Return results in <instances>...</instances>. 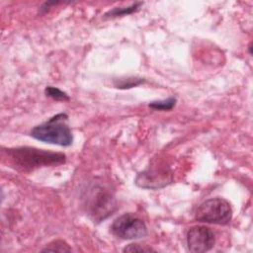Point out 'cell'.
<instances>
[{
    "mask_svg": "<svg viewBox=\"0 0 253 253\" xmlns=\"http://www.w3.org/2000/svg\"><path fill=\"white\" fill-rule=\"evenodd\" d=\"M8 161L17 169L31 171L40 167L56 166L65 162V154L35 147L22 146L5 151Z\"/></svg>",
    "mask_w": 253,
    "mask_h": 253,
    "instance_id": "cell-1",
    "label": "cell"
},
{
    "mask_svg": "<svg viewBox=\"0 0 253 253\" xmlns=\"http://www.w3.org/2000/svg\"><path fill=\"white\" fill-rule=\"evenodd\" d=\"M68 116L59 113L51 117L46 122L35 126L30 134L32 137L59 146H69L72 144L73 135L70 127L66 124Z\"/></svg>",
    "mask_w": 253,
    "mask_h": 253,
    "instance_id": "cell-2",
    "label": "cell"
},
{
    "mask_svg": "<svg viewBox=\"0 0 253 253\" xmlns=\"http://www.w3.org/2000/svg\"><path fill=\"white\" fill-rule=\"evenodd\" d=\"M85 208L95 221H101L111 215L116 210V200L113 194L98 184L92 185L86 192Z\"/></svg>",
    "mask_w": 253,
    "mask_h": 253,
    "instance_id": "cell-3",
    "label": "cell"
},
{
    "mask_svg": "<svg viewBox=\"0 0 253 253\" xmlns=\"http://www.w3.org/2000/svg\"><path fill=\"white\" fill-rule=\"evenodd\" d=\"M232 218V209L225 199L213 198L202 203L196 211L195 219L201 222L225 225Z\"/></svg>",
    "mask_w": 253,
    "mask_h": 253,
    "instance_id": "cell-4",
    "label": "cell"
},
{
    "mask_svg": "<svg viewBox=\"0 0 253 253\" xmlns=\"http://www.w3.org/2000/svg\"><path fill=\"white\" fill-rule=\"evenodd\" d=\"M112 233L121 239H138L146 236L147 227L144 221L133 213H124L111 225Z\"/></svg>",
    "mask_w": 253,
    "mask_h": 253,
    "instance_id": "cell-5",
    "label": "cell"
},
{
    "mask_svg": "<svg viewBox=\"0 0 253 253\" xmlns=\"http://www.w3.org/2000/svg\"><path fill=\"white\" fill-rule=\"evenodd\" d=\"M186 241L188 249L191 252L203 253L210 251L215 243L212 230L205 225H194L189 228Z\"/></svg>",
    "mask_w": 253,
    "mask_h": 253,
    "instance_id": "cell-6",
    "label": "cell"
},
{
    "mask_svg": "<svg viewBox=\"0 0 253 253\" xmlns=\"http://www.w3.org/2000/svg\"><path fill=\"white\" fill-rule=\"evenodd\" d=\"M171 173L168 169H151L137 175L135 184L144 189H160L171 183Z\"/></svg>",
    "mask_w": 253,
    "mask_h": 253,
    "instance_id": "cell-7",
    "label": "cell"
},
{
    "mask_svg": "<svg viewBox=\"0 0 253 253\" xmlns=\"http://www.w3.org/2000/svg\"><path fill=\"white\" fill-rule=\"evenodd\" d=\"M141 5H142L141 2H136L126 7H116L108 11L107 13H105L104 18H115V17H121V16L132 14L133 12L137 11Z\"/></svg>",
    "mask_w": 253,
    "mask_h": 253,
    "instance_id": "cell-8",
    "label": "cell"
},
{
    "mask_svg": "<svg viewBox=\"0 0 253 253\" xmlns=\"http://www.w3.org/2000/svg\"><path fill=\"white\" fill-rule=\"evenodd\" d=\"M144 82V79L138 77H127V78H121L114 81V85L116 88L119 89H129L136 87Z\"/></svg>",
    "mask_w": 253,
    "mask_h": 253,
    "instance_id": "cell-9",
    "label": "cell"
},
{
    "mask_svg": "<svg viewBox=\"0 0 253 253\" xmlns=\"http://www.w3.org/2000/svg\"><path fill=\"white\" fill-rule=\"evenodd\" d=\"M176 98L174 97H169L164 100H158V101H153L149 103V107L153 110H158V111H169L174 108L176 105Z\"/></svg>",
    "mask_w": 253,
    "mask_h": 253,
    "instance_id": "cell-10",
    "label": "cell"
},
{
    "mask_svg": "<svg viewBox=\"0 0 253 253\" xmlns=\"http://www.w3.org/2000/svg\"><path fill=\"white\" fill-rule=\"evenodd\" d=\"M44 93L47 97L55 100V101H69V96L67 93L63 92L59 88L52 87V86H46L44 89Z\"/></svg>",
    "mask_w": 253,
    "mask_h": 253,
    "instance_id": "cell-11",
    "label": "cell"
},
{
    "mask_svg": "<svg viewBox=\"0 0 253 253\" xmlns=\"http://www.w3.org/2000/svg\"><path fill=\"white\" fill-rule=\"evenodd\" d=\"M42 252H70L71 248L69 245L63 240H55L46 245L45 248L42 250Z\"/></svg>",
    "mask_w": 253,
    "mask_h": 253,
    "instance_id": "cell-12",
    "label": "cell"
},
{
    "mask_svg": "<svg viewBox=\"0 0 253 253\" xmlns=\"http://www.w3.org/2000/svg\"><path fill=\"white\" fill-rule=\"evenodd\" d=\"M124 252H155L153 248L147 245H140L137 243H131L126 245L124 249Z\"/></svg>",
    "mask_w": 253,
    "mask_h": 253,
    "instance_id": "cell-13",
    "label": "cell"
}]
</instances>
